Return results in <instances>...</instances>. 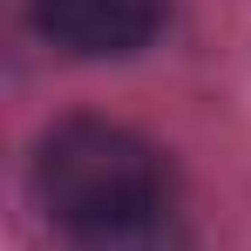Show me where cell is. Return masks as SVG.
Returning <instances> with one entry per match:
<instances>
[{
    "instance_id": "6da1fadb",
    "label": "cell",
    "mask_w": 251,
    "mask_h": 251,
    "mask_svg": "<svg viewBox=\"0 0 251 251\" xmlns=\"http://www.w3.org/2000/svg\"><path fill=\"white\" fill-rule=\"evenodd\" d=\"M34 190L48 217L82 251H170L176 245V183L156 143L123 123H75L48 129L34 156Z\"/></svg>"
},
{
    "instance_id": "7a4b0ae2",
    "label": "cell",
    "mask_w": 251,
    "mask_h": 251,
    "mask_svg": "<svg viewBox=\"0 0 251 251\" xmlns=\"http://www.w3.org/2000/svg\"><path fill=\"white\" fill-rule=\"evenodd\" d=\"M170 0H34V27L68 54H136Z\"/></svg>"
}]
</instances>
